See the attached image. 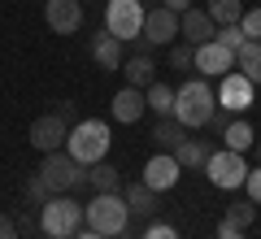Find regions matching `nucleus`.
Segmentation results:
<instances>
[{"mask_svg":"<svg viewBox=\"0 0 261 239\" xmlns=\"http://www.w3.org/2000/svg\"><path fill=\"white\" fill-rule=\"evenodd\" d=\"M214 109H218V96H214V87L205 83V78H187L183 87L174 92V118L183 122L187 130H205L209 126V118H214Z\"/></svg>","mask_w":261,"mask_h":239,"instance_id":"f257e3e1","label":"nucleus"},{"mask_svg":"<svg viewBox=\"0 0 261 239\" xmlns=\"http://www.w3.org/2000/svg\"><path fill=\"white\" fill-rule=\"evenodd\" d=\"M83 222H87V230H100L105 239L122 235V230H126V222H130L126 196H122V192H96V200L83 204Z\"/></svg>","mask_w":261,"mask_h":239,"instance_id":"f03ea898","label":"nucleus"},{"mask_svg":"<svg viewBox=\"0 0 261 239\" xmlns=\"http://www.w3.org/2000/svg\"><path fill=\"white\" fill-rule=\"evenodd\" d=\"M65 152L74 156L79 166H96V161H105V152H109V126H105V122H96V118L70 126Z\"/></svg>","mask_w":261,"mask_h":239,"instance_id":"7ed1b4c3","label":"nucleus"},{"mask_svg":"<svg viewBox=\"0 0 261 239\" xmlns=\"http://www.w3.org/2000/svg\"><path fill=\"white\" fill-rule=\"evenodd\" d=\"M39 226H44L48 239H74L83 230V204L74 196H53L39 209Z\"/></svg>","mask_w":261,"mask_h":239,"instance_id":"20e7f679","label":"nucleus"},{"mask_svg":"<svg viewBox=\"0 0 261 239\" xmlns=\"http://www.w3.org/2000/svg\"><path fill=\"white\" fill-rule=\"evenodd\" d=\"M39 174H44V183L53 187V196H70L79 183H87V166H79V161L65 152V148L44 152V161H39Z\"/></svg>","mask_w":261,"mask_h":239,"instance_id":"39448f33","label":"nucleus"},{"mask_svg":"<svg viewBox=\"0 0 261 239\" xmlns=\"http://www.w3.org/2000/svg\"><path fill=\"white\" fill-rule=\"evenodd\" d=\"M144 5L140 0H109L105 5V31L109 35H118L122 44H130V39H140L144 35Z\"/></svg>","mask_w":261,"mask_h":239,"instance_id":"423d86ee","label":"nucleus"},{"mask_svg":"<svg viewBox=\"0 0 261 239\" xmlns=\"http://www.w3.org/2000/svg\"><path fill=\"white\" fill-rule=\"evenodd\" d=\"M205 174H209V183L222 187V192H235V187H244V178H248L244 152H231V148H222V152H209Z\"/></svg>","mask_w":261,"mask_h":239,"instance_id":"0eeeda50","label":"nucleus"},{"mask_svg":"<svg viewBox=\"0 0 261 239\" xmlns=\"http://www.w3.org/2000/svg\"><path fill=\"white\" fill-rule=\"evenodd\" d=\"M144 39H148L152 48H166L178 39V13L166 9V5H157V9L144 13Z\"/></svg>","mask_w":261,"mask_h":239,"instance_id":"6e6552de","label":"nucleus"},{"mask_svg":"<svg viewBox=\"0 0 261 239\" xmlns=\"http://www.w3.org/2000/svg\"><path fill=\"white\" fill-rule=\"evenodd\" d=\"M44 22L57 35H74L83 26V0H44Z\"/></svg>","mask_w":261,"mask_h":239,"instance_id":"1a4fd4ad","label":"nucleus"},{"mask_svg":"<svg viewBox=\"0 0 261 239\" xmlns=\"http://www.w3.org/2000/svg\"><path fill=\"white\" fill-rule=\"evenodd\" d=\"M178 35H183V44H192V48H200V44H209V39L218 35V22L209 18V9H187V13H178Z\"/></svg>","mask_w":261,"mask_h":239,"instance_id":"9d476101","label":"nucleus"},{"mask_svg":"<svg viewBox=\"0 0 261 239\" xmlns=\"http://www.w3.org/2000/svg\"><path fill=\"white\" fill-rule=\"evenodd\" d=\"M65 139H70V126H65L57 113H44V118L31 122V144H35L39 152H57V148H65Z\"/></svg>","mask_w":261,"mask_h":239,"instance_id":"9b49d317","label":"nucleus"},{"mask_svg":"<svg viewBox=\"0 0 261 239\" xmlns=\"http://www.w3.org/2000/svg\"><path fill=\"white\" fill-rule=\"evenodd\" d=\"M248 104H252V83L244 78L240 70H235V74H222V87H218V109L244 113Z\"/></svg>","mask_w":261,"mask_h":239,"instance_id":"f8f14e48","label":"nucleus"},{"mask_svg":"<svg viewBox=\"0 0 261 239\" xmlns=\"http://www.w3.org/2000/svg\"><path fill=\"white\" fill-rule=\"evenodd\" d=\"M192 65H196L200 74H218V78H222V74H231V70H235V52H231V48H222L218 39H209V44L196 48Z\"/></svg>","mask_w":261,"mask_h":239,"instance_id":"ddd939ff","label":"nucleus"},{"mask_svg":"<svg viewBox=\"0 0 261 239\" xmlns=\"http://www.w3.org/2000/svg\"><path fill=\"white\" fill-rule=\"evenodd\" d=\"M178 174H183V166L174 161V152H157L148 166H144V183H148L157 196H161V192H170V187L178 183Z\"/></svg>","mask_w":261,"mask_h":239,"instance_id":"4468645a","label":"nucleus"},{"mask_svg":"<svg viewBox=\"0 0 261 239\" xmlns=\"http://www.w3.org/2000/svg\"><path fill=\"white\" fill-rule=\"evenodd\" d=\"M122 74H126V87H152L157 83V61L148 52H130V61H122Z\"/></svg>","mask_w":261,"mask_h":239,"instance_id":"2eb2a0df","label":"nucleus"},{"mask_svg":"<svg viewBox=\"0 0 261 239\" xmlns=\"http://www.w3.org/2000/svg\"><path fill=\"white\" fill-rule=\"evenodd\" d=\"M144 109H148V100H144L140 87H122V92L113 96V118L126 122V126H130V122H140V118H144Z\"/></svg>","mask_w":261,"mask_h":239,"instance_id":"dca6fc26","label":"nucleus"},{"mask_svg":"<svg viewBox=\"0 0 261 239\" xmlns=\"http://www.w3.org/2000/svg\"><path fill=\"white\" fill-rule=\"evenodd\" d=\"M92 57L105 70H122V61H126V57H122V39L109 35V31H96L92 35Z\"/></svg>","mask_w":261,"mask_h":239,"instance_id":"f3484780","label":"nucleus"},{"mask_svg":"<svg viewBox=\"0 0 261 239\" xmlns=\"http://www.w3.org/2000/svg\"><path fill=\"white\" fill-rule=\"evenodd\" d=\"M183 139H187V126L174 118V113H170V118H161L157 126H152V144H157V152H174Z\"/></svg>","mask_w":261,"mask_h":239,"instance_id":"a211bd4d","label":"nucleus"},{"mask_svg":"<svg viewBox=\"0 0 261 239\" xmlns=\"http://www.w3.org/2000/svg\"><path fill=\"white\" fill-rule=\"evenodd\" d=\"M122 196H126L130 213H140V218H152V213H157V192H152V187L144 183V178H140V183H130Z\"/></svg>","mask_w":261,"mask_h":239,"instance_id":"6ab92c4d","label":"nucleus"},{"mask_svg":"<svg viewBox=\"0 0 261 239\" xmlns=\"http://www.w3.org/2000/svg\"><path fill=\"white\" fill-rule=\"evenodd\" d=\"M235 65H240V74L257 87V83H261V39H248V44L235 52Z\"/></svg>","mask_w":261,"mask_h":239,"instance_id":"aec40b11","label":"nucleus"},{"mask_svg":"<svg viewBox=\"0 0 261 239\" xmlns=\"http://www.w3.org/2000/svg\"><path fill=\"white\" fill-rule=\"evenodd\" d=\"M209 152H214V148H209L205 139H183V144L174 148V161H178L183 170H200V166L209 161Z\"/></svg>","mask_w":261,"mask_h":239,"instance_id":"412c9836","label":"nucleus"},{"mask_svg":"<svg viewBox=\"0 0 261 239\" xmlns=\"http://www.w3.org/2000/svg\"><path fill=\"white\" fill-rule=\"evenodd\" d=\"M252 144H257V135H252V126L244 118H235L231 126L222 130V148H231V152H248Z\"/></svg>","mask_w":261,"mask_h":239,"instance_id":"4be33fe9","label":"nucleus"},{"mask_svg":"<svg viewBox=\"0 0 261 239\" xmlns=\"http://www.w3.org/2000/svg\"><path fill=\"white\" fill-rule=\"evenodd\" d=\"M144 100H148V109L157 113V118H170V113H174V87H166L157 78L152 87H144Z\"/></svg>","mask_w":261,"mask_h":239,"instance_id":"5701e85b","label":"nucleus"},{"mask_svg":"<svg viewBox=\"0 0 261 239\" xmlns=\"http://www.w3.org/2000/svg\"><path fill=\"white\" fill-rule=\"evenodd\" d=\"M87 183H92L96 192H122V174L109 166V161H96V166H87Z\"/></svg>","mask_w":261,"mask_h":239,"instance_id":"b1692460","label":"nucleus"},{"mask_svg":"<svg viewBox=\"0 0 261 239\" xmlns=\"http://www.w3.org/2000/svg\"><path fill=\"white\" fill-rule=\"evenodd\" d=\"M252 218H257V204H252V200H231V204H226V213H222V222H226V226H235V230H248Z\"/></svg>","mask_w":261,"mask_h":239,"instance_id":"393cba45","label":"nucleus"},{"mask_svg":"<svg viewBox=\"0 0 261 239\" xmlns=\"http://www.w3.org/2000/svg\"><path fill=\"white\" fill-rule=\"evenodd\" d=\"M22 196H27V204L39 213L48 200H53V187H48V183H44V174L35 170V174H27V187H22Z\"/></svg>","mask_w":261,"mask_h":239,"instance_id":"a878e982","label":"nucleus"},{"mask_svg":"<svg viewBox=\"0 0 261 239\" xmlns=\"http://www.w3.org/2000/svg\"><path fill=\"white\" fill-rule=\"evenodd\" d=\"M209 18L218 26H231V22L244 18V0H209Z\"/></svg>","mask_w":261,"mask_h":239,"instance_id":"bb28decb","label":"nucleus"},{"mask_svg":"<svg viewBox=\"0 0 261 239\" xmlns=\"http://www.w3.org/2000/svg\"><path fill=\"white\" fill-rule=\"evenodd\" d=\"M218 44H222V48H231V52H240V48L244 44H248V35H244V31H240V22H231V26H218Z\"/></svg>","mask_w":261,"mask_h":239,"instance_id":"cd10ccee","label":"nucleus"},{"mask_svg":"<svg viewBox=\"0 0 261 239\" xmlns=\"http://www.w3.org/2000/svg\"><path fill=\"white\" fill-rule=\"evenodd\" d=\"M192 57H196L192 44H174L170 48V70H192Z\"/></svg>","mask_w":261,"mask_h":239,"instance_id":"c85d7f7f","label":"nucleus"},{"mask_svg":"<svg viewBox=\"0 0 261 239\" xmlns=\"http://www.w3.org/2000/svg\"><path fill=\"white\" fill-rule=\"evenodd\" d=\"M240 31L248 39H261V9H244V18H240Z\"/></svg>","mask_w":261,"mask_h":239,"instance_id":"c756f323","label":"nucleus"},{"mask_svg":"<svg viewBox=\"0 0 261 239\" xmlns=\"http://www.w3.org/2000/svg\"><path fill=\"white\" fill-rule=\"evenodd\" d=\"M48 113H57V118H61L65 126H79V109H74V100H57Z\"/></svg>","mask_w":261,"mask_h":239,"instance_id":"7c9ffc66","label":"nucleus"},{"mask_svg":"<svg viewBox=\"0 0 261 239\" xmlns=\"http://www.w3.org/2000/svg\"><path fill=\"white\" fill-rule=\"evenodd\" d=\"M244 187H248V200H252V204H261V166H257V170H248Z\"/></svg>","mask_w":261,"mask_h":239,"instance_id":"2f4dec72","label":"nucleus"},{"mask_svg":"<svg viewBox=\"0 0 261 239\" xmlns=\"http://www.w3.org/2000/svg\"><path fill=\"white\" fill-rule=\"evenodd\" d=\"M144 239H178V230L166 226V222H152V226L144 230Z\"/></svg>","mask_w":261,"mask_h":239,"instance_id":"473e14b6","label":"nucleus"},{"mask_svg":"<svg viewBox=\"0 0 261 239\" xmlns=\"http://www.w3.org/2000/svg\"><path fill=\"white\" fill-rule=\"evenodd\" d=\"M226 126H231V113H226V109H214V118H209V130H214V135H222Z\"/></svg>","mask_w":261,"mask_h":239,"instance_id":"72a5a7b5","label":"nucleus"},{"mask_svg":"<svg viewBox=\"0 0 261 239\" xmlns=\"http://www.w3.org/2000/svg\"><path fill=\"white\" fill-rule=\"evenodd\" d=\"M39 230H44V226H39V218H31V213H22V218H18V235H39Z\"/></svg>","mask_w":261,"mask_h":239,"instance_id":"f704fd0d","label":"nucleus"},{"mask_svg":"<svg viewBox=\"0 0 261 239\" xmlns=\"http://www.w3.org/2000/svg\"><path fill=\"white\" fill-rule=\"evenodd\" d=\"M0 239H18V222L9 213H0Z\"/></svg>","mask_w":261,"mask_h":239,"instance_id":"c9c22d12","label":"nucleus"},{"mask_svg":"<svg viewBox=\"0 0 261 239\" xmlns=\"http://www.w3.org/2000/svg\"><path fill=\"white\" fill-rule=\"evenodd\" d=\"M218 239H244V230H235V226H226V222H218Z\"/></svg>","mask_w":261,"mask_h":239,"instance_id":"e433bc0d","label":"nucleus"},{"mask_svg":"<svg viewBox=\"0 0 261 239\" xmlns=\"http://www.w3.org/2000/svg\"><path fill=\"white\" fill-rule=\"evenodd\" d=\"M166 9H174V13H187V9H192V0H166Z\"/></svg>","mask_w":261,"mask_h":239,"instance_id":"4c0bfd02","label":"nucleus"},{"mask_svg":"<svg viewBox=\"0 0 261 239\" xmlns=\"http://www.w3.org/2000/svg\"><path fill=\"white\" fill-rule=\"evenodd\" d=\"M74 239H105V235H100V230H79Z\"/></svg>","mask_w":261,"mask_h":239,"instance_id":"58836bf2","label":"nucleus"},{"mask_svg":"<svg viewBox=\"0 0 261 239\" xmlns=\"http://www.w3.org/2000/svg\"><path fill=\"white\" fill-rule=\"evenodd\" d=\"M252 148H257V161H261V139H257V144H252Z\"/></svg>","mask_w":261,"mask_h":239,"instance_id":"ea45409f","label":"nucleus"}]
</instances>
